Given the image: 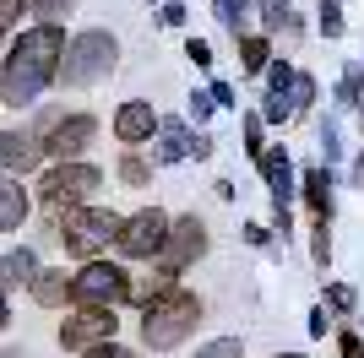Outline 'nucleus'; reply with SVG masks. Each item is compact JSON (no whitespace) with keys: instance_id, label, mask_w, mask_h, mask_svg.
Returning a JSON list of instances; mask_svg holds the SVG:
<instances>
[{"instance_id":"f257e3e1","label":"nucleus","mask_w":364,"mask_h":358,"mask_svg":"<svg viewBox=\"0 0 364 358\" xmlns=\"http://www.w3.org/2000/svg\"><path fill=\"white\" fill-rule=\"evenodd\" d=\"M60 60H65V33L60 22H38L16 38V49L6 55V71H0V98L11 109H28L49 82H60Z\"/></svg>"},{"instance_id":"f03ea898","label":"nucleus","mask_w":364,"mask_h":358,"mask_svg":"<svg viewBox=\"0 0 364 358\" xmlns=\"http://www.w3.org/2000/svg\"><path fill=\"white\" fill-rule=\"evenodd\" d=\"M196 320H201V298L174 288V293L152 298L147 310H141V342H147L152 353H168V347H180L185 337L196 331Z\"/></svg>"},{"instance_id":"7ed1b4c3","label":"nucleus","mask_w":364,"mask_h":358,"mask_svg":"<svg viewBox=\"0 0 364 358\" xmlns=\"http://www.w3.org/2000/svg\"><path fill=\"white\" fill-rule=\"evenodd\" d=\"M114 60H120V44H114V33L87 28V33H76L71 44H65L60 82H65V87H92V82H104V76L114 71Z\"/></svg>"},{"instance_id":"20e7f679","label":"nucleus","mask_w":364,"mask_h":358,"mask_svg":"<svg viewBox=\"0 0 364 358\" xmlns=\"http://www.w3.org/2000/svg\"><path fill=\"white\" fill-rule=\"evenodd\" d=\"M120 223L125 217H114V212H104V207H71L65 212V239L60 244L76 250V255H87V261H98V250L120 234Z\"/></svg>"},{"instance_id":"39448f33","label":"nucleus","mask_w":364,"mask_h":358,"mask_svg":"<svg viewBox=\"0 0 364 358\" xmlns=\"http://www.w3.org/2000/svg\"><path fill=\"white\" fill-rule=\"evenodd\" d=\"M76 304L82 310H114L120 298H131V277H125L114 261H87V266L76 271Z\"/></svg>"},{"instance_id":"423d86ee","label":"nucleus","mask_w":364,"mask_h":358,"mask_svg":"<svg viewBox=\"0 0 364 358\" xmlns=\"http://www.w3.org/2000/svg\"><path fill=\"white\" fill-rule=\"evenodd\" d=\"M98 185H104V174L76 158V163H55L49 168V174L38 179V195H44L49 207H82V195H92Z\"/></svg>"},{"instance_id":"0eeeda50","label":"nucleus","mask_w":364,"mask_h":358,"mask_svg":"<svg viewBox=\"0 0 364 358\" xmlns=\"http://www.w3.org/2000/svg\"><path fill=\"white\" fill-rule=\"evenodd\" d=\"M164 239H168V217L158 207H141L136 217H125L120 234H114V250L131 255V261H152V255L164 250Z\"/></svg>"},{"instance_id":"6e6552de","label":"nucleus","mask_w":364,"mask_h":358,"mask_svg":"<svg viewBox=\"0 0 364 358\" xmlns=\"http://www.w3.org/2000/svg\"><path fill=\"white\" fill-rule=\"evenodd\" d=\"M207 255V223L201 217H180V223H168V239L164 250H158V266L174 277V271H185L191 261H201Z\"/></svg>"},{"instance_id":"1a4fd4ad","label":"nucleus","mask_w":364,"mask_h":358,"mask_svg":"<svg viewBox=\"0 0 364 358\" xmlns=\"http://www.w3.org/2000/svg\"><path fill=\"white\" fill-rule=\"evenodd\" d=\"M114 331H120L114 310H76V315H65V326H60V347H71V353H87V347L114 342Z\"/></svg>"},{"instance_id":"9d476101","label":"nucleus","mask_w":364,"mask_h":358,"mask_svg":"<svg viewBox=\"0 0 364 358\" xmlns=\"http://www.w3.org/2000/svg\"><path fill=\"white\" fill-rule=\"evenodd\" d=\"M92 136H98V119H92V114L55 119V125L44 131V158H55V163H76V152H87Z\"/></svg>"},{"instance_id":"9b49d317","label":"nucleus","mask_w":364,"mask_h":358,"mask_svg":"<svg viewBox=\"0 0 364 358\" xmlns=\"http://www.w3.org/2000/svg\"><path fill=\"white\" fill-rule=\"evenodd\" d=\"M44 163V141L33 131H0V179H22Z\"/></svg>"},{"instance_id":"f8f14e48","label":"nucleus","mask_w":364,"mask_h":358,"mask_svg":"<svg viewBox=\"0 0 364 358\" xmlns=\"http://www.w3.org/2000/svg\"><path fill=\"white\" fill-rule=\"evenodd\" d=\"M114 136H120L125 147H136V141H152V136H158V114H152L147 98L120 104V114H114Z\"/></svg>"},{"instance_id":"ddd939ff","label":"nucleus","mask_w":364,"mask_h":358,"mask_svg":"<svg viewBox=\"0 0 364 358\" xmlns=\"http://www.w3.org/2000/svg\"><path fill=\"white\" fill-rule=\"evenodd\" d=\"M256 168H261V179H267V190H272L277 212H289V195H294V163H289V152H283V147H267L256 158Z\"/></svg>"},{"instance_id":"4468645a","label":"nucleus","mask_w":364,"mask_h":358,"mask_svg":"<svg viewBox=\"0 0 364 358\" xmlns=\"http://www.w3.org/2000/svg\"><path fill=\"white\" fill-rule=\"evenodd\" d=\"M294 65H283V60H277L272 65V76H267V98H261V114L267 119H277V125H283V119H294V104H289V92H294Z\"/></svg>"},{"instance_id":"2eb2a0df","label":"nucleus","mask_w":364,"mask_h":358,"mask_svg":"<svg viewBox=\"0 0 364 358\" xmlns=\"http://www.w3.org/2000/svg\"><path fill=\"white\" fill-rule=\"evenodd\" d=\"M28 212H33V201H28V190H22V179H0V234L22 228Z\"/></svg>"},{"instance_id":"dca6fc26","label":"nucleus","mask_w":364,"mask_h":358,"mask_svg":"<svg viewBox=\"0 0 364 358\" xmlns=\"http://www.w3.org/2000/svg\"><path fill=\"white\" fill-rule=\"evenodd\" d=\"M304 201H310V212H316L321 223H332V168H310L304 174Z\"/></svg>"},{"instance_id":"f3484780","label":"nucleus","mask_w":364,"mask_h":358,"mask_svg":"<svg viewBox=\"0 0 364 358\" xmlns=\"http://www.w3.org/2000/svg\"><path fill=\"white\" fill-rule=\"evenodd\" d=\"M0 283L6 288H33L38 283V255L33 250H11L6 261H0Z\"/></svg>"},{"instance_id":"a211bd4d","label":"nucleus","mask_w":364,"mask_h":358,"mask_svg":"<svg viewBox=\"0 0 364 358\" xmlns=\"http://www.w3.org/2000/svg\"><path fill=\"white\" fill-rule=\"evenodd\" d=\"M76 277H65V271H38V283H33V298L44 304V310H60L65 298H76Z\"/></svg>"},{"instance_id":"6ab92c4d","label":"nucleus","mask_w":364,"mask_h":358,"mask_svg":"<svg viewBox=\"0 0 364 358\" xmlns=\"http://www.w3.org/2000/svg\"><path fill=\"white\" fill-rule=\"evenodd\" d=\"M191 158V136L180 119H158V163H180Z\"/></svg>"},{"instance_id":"aec40b11","label":"nucleus","mask_w":364,"mask_h":358,"mask_svg":"<svg viewBox=\"0 0 364 358\" xmlns=\"http://www.w3.org/2000/svg\"><path fill=\"white\" fill-rule=\"evenodd\" d=\"M164 293H174V277H168V271H158V277H141V283H131V298H136L141 310H147L152 298H164Z\"/></svg>"},{"instance_id":"412c9836","label":"nucleus","mask_w":364,"mask_h":358,"mask_svg":"<svg viewBox=\"0 0 364 358\" xmlns=\"http://www.w3.org/2000/svg\"><path fill=\"white\" fill-rule=\"evenodd\" d=\"M240 60H245V71H267V65H272V49H267V38L245 33V38H240Z\"/></svg>"},{"instance_id":"4be33fe9","label":"nucleus","mask_w":364,"mask_h":358,"mask_svg":"<svg viewBox=\"0 0 364 358\" xmlns=\"http://www.w3.org/2000/svg\"><path fill=\"white\" fill-rule=\"evenodd\" d=\"M245 16H250V0H218V22H223L234 38H245Z\"/></svg>"},{"instance_id":"5701e85b","label":"nucleus","mask_w":364,"mask_h":358,"mask_svg":"<svg viewBox=\"0 0 364 358\" xmlns=\"http://www.w3.org/2000/svg\"><path fill=\"white\" fill-rule=\"evenodd\" d=\"M289 104H294V114H299V109H310L316 104V76H294V92H289Z\"/></svg>"},{"instance_id":"b1692460","label":"nucleus","mask_w":364,"mask_h":358,"mask_svg":"<svg viewBox=\"0 0 364 358\" xmlns=\"http://www.w3.org/2000/svg\"><path fill=\"white\" fill-rule=\"evenodd\" d=\"M267 33H283V28H294V11H289V0H267Z\"/></svg>"},{"instance_id":"393cba45","label":"nucleus","mask_w":364,"mask_h":358,"mask_svg":"<svg viewBox=\"0 0 364 358\" xmlns=\"http://www.w3.org/2000/svg\"><path fill=\"white\" fill-rule=\"evenodd\" d=\"M147 174H152L147 158H136V152H125V158H120V179H125V185H147Z\"/></svg>"},{"instance_id":"a878e982","label":"nucleus","mask_w":364,"mask_h":358,"mask_svg":"<svg viewBox=\"0 0 364 358\" xmlns=\"http://www.w3.org/2000/svg\"><path fill=\"white\" fill-rule=\"evenodd\" d=\"M337 98H343V104H364V71H359V65H348V76H343Z\"/></svg>"},{"instance_id":"bb28decb","label":"nucleus","mask_w":364,"mask_h":358,"mask_svg":"<svg viewBox=\"0 0 364 358\" xmlns=\"http://www.w3.org/2000/svg\"><path fill=\"white\" fill-rule=\"evenodd\" d=\"M321 33H326V38H343V6H337V0H321Z\"/></svg>"},{"instance_id":"cd10ccee","label":"nucleus","mask_w":364,"mask_h":358,"mask_svg":"<svg viewBox=\"0 0 364 358\" xmlns=\"http://www.w3.org/2000/svg\"><path fill=\"white\" fill-rule=\"evenodd\" d=\"M71 6H76V0H28V11H33V16H44V22H60Z\"/></svg>"},{"instance_id":"c85d7f7f","label":"nucleus","mask_w":364,"mask_h":358,"mask_svg":"<svg viewBox=\"0 0 364 358\" xmlns=\"http://www.w3.org/2000/svg\"><path fill=\"white\" fill-rule=\"evenodd\" d=\"M196 358H240V337H218V342H207Z\"/></svg>"},{"instance_id":"c756f323","label":"nucleus","mask_w":364,"mask_h":358,"mask_svg":"<svg viewBox=\"0 0 364 358\" xmlns=\"http://www.w3.org/2000/svg\"><path fill=\"white\" fill-rule=\"evenodd\" d=\"M218 114V104H213V92H191V119L196 125H207V119Z\"/></svg>"},{"instance_id":"7c9ffc66","label":"nucleus","mask_w":364,"mask_h":358,"mask_svg":"<svg viewBox=\"0 0 364 358\" xmlns=\"http://www.w3.org/2000/svg\"><path fill=\"white\" fill-rule=\"evenodd\" d=\"M245 147H250V158H261V152H267V141H261V119H256V114L245 119Z\"/></svg>"},{"instance_id":"2f4dec72","label":"nucleus","mask_w":364,"mask_h":358,"mask_svg":"<svg viewBox=\"0 0 364 358\" xmlns=\"http://www.w3.org/2000/svg\"><path fill=\"white\" fill-rule=\"evenodd\" d=\"M321 147H326V163H332L337 147H343V136H337V119H326V125H321Z\"/></svg>"},{"instance_id":"473e14b6","label":"nucleus","mask_w":364,"mask_h":358,"mask_svg":"<svg viewBox=\"0 0 364 358\" xmlns=\"http://www.w3.org/2000/svg\"><path fill=\"white\" fill-rule=\"evenodd\" d=\"M326 298H332V310H343V315L353 310V288H343V283H332V288H326Z\"/></svg>"},{"instance_id":"72a5a7b5","label":"nucleus","mask_w":364,"mask_h":358,"mask_svg":"<svg viewBox=\"0 0 364 358\" xmlns=\"http://www.w3.org/2000/svg\"><path fill=\"white\" fill-rule=\"evenodd\" d=\"M82 358H136L131 347H120V342H104V347H87Z\"/></svg>"},{"instance_id":"f704fd0d","label":"nucleus","mask_w":364,"mask_h":358,"mask_svg":"<svg viewBox=\"0 0 364 358\" xmlns=\"http://www.w3.org/2000/svg\"><path fill=\"white\" fill-rule=\"evenodd\" d=\"M185 55L196 60V65H213V44H207V38H191V44H185Z\"/></svg>"},{"instance_id":"c9c22d12","label":"nucleus","mask_w":364,"mask_h":358,"mask_svg":"<svg viewBox=\"0 0 364 358\" xmlns=\"http://www.w3.org/2000/svg\"><path fill=\"white\" fill-rule=\"evenodd\" d=\"M22 6H28V0H0V33H6L16 16H22Z\"/></svg>"},{"instance_id":"e433bc0d","label":"nucleus","mask_w":364,"mask_h":358,"mask_svg":"<svg viewBox=\"0 0 364 358\" xmlns=\"http://www.w3.org/2000/svg\"><path fill=\"white\" fill-rule=\"evenodd\" d=\"M337 353H343V358H364V342L353 337V331H343V342H337Z\"/></svg>"},{"instance_id":"4c0bfd02","label":"nucleus","mask_w":364,"mask_h":358,"mask_svg":"<svg viewBox=\"0 0 364 358\" xmlns=\"http://www.w3.org/2000/svg\"><path fill=\"white\" fill-rule=\"evenodd\" d=\"M158 16H164V28H180V22H185V6H180V0H168Z\"/></svg>"},{"instance_id":"58836bf2","label":"nucleus","mask_w":364,"mask_h":358,"mask_svg":"<svg viewBox=\"0 0 364 358\" xmlns=\"http://www.w3.org/2000/svg\"><path fill=\"white\" fill-rule=\"evenodd\" d=\"M207 92H213V104H218V109H228V104H234V87H228V82H213Z\"/></svg>"},{"instance_id":"ea45409f","label":"nucleus","mask_w":364,"mask_h":358,"mask_svg":"<svg viewBox=\"0 0 364 358\" xmlns=\"http://www.w3.org/2000/svg\"><path fill=\"white\" fill-rule=\"evenodd\" d=\"M191 152H196V158H213V136L196 131V136H191Z\"/></svg>"},{"instance_id":"a19ab883","label":"nucleus","mask_w":364,"mask_h":358,"mask_svg":"<svg viewBox=\"0 0 364 358\" xmlns=\"http://www.w3.org/2000/svg\"><path fill=\"white\" fill-rule=\"evenodd\" d=\"M245 239H250L256 250H267V244H272V234H267V228H261V223H250V228H245Z\"/></svg>"},{"instance_id":"79ce46f5","label":"nucleus","mask_w":364,"mask_h":358,"mask_svg":"<svg viewBox=\"0 0 364 358\" xmlns=\"http://www.w3.org/2000/svg\"><path fill=\"white\" fill-rule=\"evenodd\" d=\"M310 337H326V310H310Z\"/></svg>"},{"instance_id":"37998d69","label":"nucleus","mask_w":364,"mask_h":358,"mask_svg":"<svg viewBox=\"0 0 364 358\" xmlns=\"http://www.w3.org/2000/svg\"><path fill=\"white\" fill-rule=\"evenodd\" d=\"M353 185H364V152H359V163H353Z\"/></svg>"},{"instance_id":"c03bdc74","label":"nucleus","mask_w":364,"mask_h":358,"mask_svg":"<svg viewBox=\"0 0 364 358\" xmlns=\"http://www.w3.org/2000/svg\"><path fill=\"white\" fill-rule=\"evenodd\" d=\"M6 320H11V315H6V293H0V331H6Z\"/></svg>"},{"instance_id":"a18cd8bd","label":"nucleus","mask_w":364,"mask_h":358,"mask_svg":"<svg viewBox=\"0 0 364 358\" xmlns=\"http://www.w3.org/2000/svg\"><path fill=\"white\" fill-rule=\"evenodd\" d=\"M277 358H304V353H277Z\"/></svg>"},{"instance_id":"49530a36","label":"nucleus","mask_w":364,"mask_h":358,"mask_svg":"<svg viewBox=\"0 0 364 358\" xmlns=\"http://www.w3.org/2000/svg\"><path fill=\"white\" fill-rule=\"evenodd\" d=\"M359 114H364V104H359Z\"/></svg>"},{"instance_id":"de8ad7c7","label":"nucleus","mask_w":364,"mask_h":358,"mask_svg":"<svg viewBox=\"0 0 364 358\" xmlns=\"http://www.w3.org/2000/svg\"><path fill=\"white\" fill-rule=\"evenodd\" d=\"M0 38H6V33H0Z\"/></svg>"}]
</instances>
